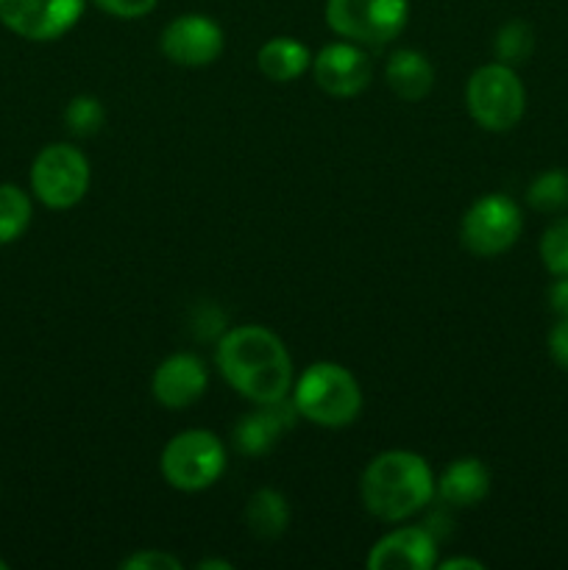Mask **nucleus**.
<instances>
[{
  "label": "nucleus",
  "instance_id": "obj_1",
  "mask_svg": "<svg viewBox=\"0 0 568 570\" xmlns=\"http://www.w3.org/2000/svg\"><path fill=\"white\" fill-rule=\"evenodd\" d=\"M215 362L228 387L254 404H273L293 393L287 345L265 326H234L221 334Z\"/></svg>",
  "mask_w": 568,
  "mask_h": 570
},
{
  "label": "nucleus",
  "instance_id": "obj_2",
  "mask_svg": "<svg viewBox=\"0 0 568 570\" xmlns=\"http://www.w3.org/2000/svg\"><path fill=\"white\" fill-rule=\"evenodd\" d=\"M438 479L415 451L390 449L373 456L360 479L365 510L384 523H399L432 504Z\"/></svg>",
  "mask_w": 568,
  "mask_h": 570
},
{
  "label": "nucleus",
  "instance_id": "obj_3",
  "mask_svg": "<svg viewBox=\"0 0 568 570\" xmlns=\"http://www.w3.org/2000/svg\"><path fill=\"white\" fill-rule=\"evenodd\" d=\"M293 404L301 417L323 429H343L360 417L362 390L349 367L315 362L293 382Z\"/></svg>",
  "mask_w": 568,
  "mask_h": 570
},
{
  "label": "nucleus",
  "instance_id": "obj_4",
  "mask_svg": "<svg viewBox=\"0 0 568 570\" xmlns=\"http://www.w3.org/2000/svg\"><path fill=\"white\" fill-rule=\"evenodd\" d=\"M466 104L468 115L479 128L505 134L521 122L523 111H527V89H523L516 67L490 61L468 78Z\"/></svg>",
  "mask_w": 568,
  "mask_h": 570
},
{
  "label": "nucleus",
  "instance_id": "obj_5",
  "mask_svg": "<svg viewBox=\"0 0 568 570\" xmlns=\"http://www.w3.org/2000/svg\"><path fill=\"white\" fill-rule=\"evenodd\" d=\"M159 471L173 490L182 493L209 490L226 471V445L209 429L178 432L161 449Z\"/></svg>",
  "mask_w": 568,
  "mask_h": 570
},
{
  "label": "nucleus",
  "instance_id": "obj_6",
  "mask_svg": "<svg viewBox=\"0 0 568 570\" xmlns=\"http://www.w3.org/2000/svg\"><path fill=\"white\" fill-rule=\"evenodd\" d=\"M89 159L76 145H45L31 165V193L48 209H72L89 193Z\"/></svg>",
  "mask_w": 568,
  "mask_h": 570
},
{
  "label": "nucleus",
  "instance_id": "obj_7",
  "mask_svg": "<svg viewBox=\"0 0 568 570\" xmlns=\"http://www.w3.org/2000/svg\"><path fill=\"white\" fill-rule=\"evenodd\" d=\"M523 232L521 206L510 195L490 193L473 200L460 223V243L479 259L507 254Z\"/></svg>",
  "mask_w": 568,
  "mask_h": 570
},
{
  "label": "nucleus",
  "instance_id": "obj_8",
  "mask_svg": "<svg viewBox=\"0 0 568 570\" xmlns=\"http://www.w3.org/2000/svg\"><path fill=\"white\" fill-rule=\"evenodd\" d=\"M410 0H326V26L356 45H388L404 31Z\"/></svg>",
  "mask_w": 568,
  "mask_h": 570
},
{
  "label": "nucleus",
  "instance_id": "obj_9",
  "mask_svg": "<svg viewBox=\"0 0 568 570\" xmlns=\"http://www.w3.org/2000/svg\"><path fill=\"white\" fill-rule=\"evenodd\" d=\"M87 0H0V22L28 42L65 37L84 14Z\"/></svg>",
  "mask_w": 568,
  "mask_h": 570
},
{
  "label": "nucleus",
  "instance_id": "obj_10",
  "mask_svg": "<svg viewBox=\"0 0 568 570\" xmlns=\"http://www.w3.org/2000/svg\"><path fill=\"white\" fill-rule=\"evenodd\" d=\"M159 48L178 67H206L223 53V28L206 14H182L161 31Z\"/></svg>",
  "mask_w": 568,
  "mask_h": 570
},
{
  "label": "nucleus",
  "instance_id": "obj_11",
  "mask_svg": "<svg viewBox=\"0 0 568 570\" xmlns=\"http://www.w3.org/2000/svg\"><path fill=\"white\" fill-rule=\"evenodd\" d=\"M312 76L315 83L332 98H354L365 92L373 78V65L365 50L356 42H332L312 56Z\"/></svg>",
  "mask_w": 568,
  "mask_h": 570
},
{
  "label": "nucleus",
  "instance_id": "obj_12",
  "mask_svg": "<svg viewBox=\"0 0 568 570\" xmlns=\"http://www.w3.org/2000/svg\"><path fill=\"white\" fill-rule=\"evenodd\" d=\"M209 387V371L195 354H170L150 376V393L165 410H187L198 404Z\"/></svg>",
  "mask_w": 568,
  "mask_h": 570
},
{
  "label": "nucleus",
  "instance_id": "obj_13",
  "mask_svg": "<svg viewBox=\"0 0 568 570\" xmlns=\"http://www.w3.org/2000/svg\"><path fill=\"white\" fill-rule=\"evenodd\" d=\"M371 570H429L438 566V540L423 527H401L388 532L368 551Z\"/></svg>",
  "mask_w": 568,
  "mask_h": 570
},
{
  "label": "nucleus",
  "instance_id": "obj_14",
  "mask_svg": "<svg viewBox=\"0 0 568 570\" xmlns=\"http://www.w3.org/2000/svg\"><path fill=\"white\" fill-rule=\"evenodd\" d=\"M298 417L301 415L293 404V395L273 401V404H259V410L239 417L237 426H234V449L245 456L271 454L278 440H282V434L290 432Z\"/></svg>",
  "mask_w": 568,
  "mask_h": 570
},
{
  "label": "nucleus",
  "instance_id": "obj_15",
  "mask_svg": "<svg viewBox=\"0 0 568 570\" xmlns=\"http://www.w3.org/2000/svg\"><path fill=\"white\" fill-rule=\"evenodd\" d=\"M490 493V471L477 456H460L438 479V499L454 510H471Z\"/></svg>",
  "mask_w": 568,
  "mask_h": 570
},
{
  "label": "nucleus",
  "instance_id": "obj_16",
  "mask_svg": "<svg viewBox=\"0 0 568 570\" xmlns=\"http://www.w3.org/2000/svg\"><path fill=\"white\" fill-rule=\"evenodd\" d=\"M384 81H388L390 92L395 98L407 100V104H418L427 98L434 87V67L421 50L399 48L390 53L388 65H384Z\"/></svg>",
  "mask_w": 568,
  "mask_h": 570
},
{
  "label": "nucleus",
  "instance_id": "obj_17",
  "mask_svg": "<svg viewBox=\"0 0 568 570\" xmlns=\"http://www.w3.org/2000/svg\"><path fill=\"white\" fill-rule=\"evenodd\" d=\"M256 67L273 83H290L312 67V53L293 37H273L256 53Z\"/></svg>",
  "mask_w": 568,
  "mask_h": 570
},
{
  "label": "nucleus",
  "instance_id": "obj_18",
  "mask_svg": "<svg viewBox=\"0 0 568 570\" xmlns=\"http://www.w3.org/2000/svg\"><path fill=\"white\" fill-rule=\"evenodd\" d=\"M243 518L256 540H278L290 527V504L278 490L262 488L248 499Z\"/></svg>",
  "mask_w": 568,
  "mask_h": 570
},
{
  "label": "nucleus",
  "instance_id": "obj_19",
  "mask_svg": "<svg viewBox=\"0 0 568 570\" xmlns=\"http://www.w3.org/2000/svg\"><path fill=\"white\" fill-rule=\"evenodd\" d=\"M33 206L26 189L17 184H0V245H11L31 226Z\"/></svg>",
  "mask_w": 568,
  "mask_h": 570
},
{
  "label": "nucleus",
  "instance_id": "obj_20",
  "mask_svg": "<svg viewBox=\"0 0 568 570\" xmlns=\"http://www.w3.org/2000/svg\"><path fill=\"white\" fill-rule=\"evenodd\" d=\"M527 204L540 215H560L568 209V170L551 167L527 187Z\"/></svg>",
  "mask_w": 568,
  "mask_h": 570
},
{
  "label": "nucleus",
  "instance_id": "obj_21",
  "mask_svg": "<svg viewBox=\"0 0 568 570\" xmlns=\"http://www.w3.org/2000/svg\"><path fill=\"white\" fill-rule=\"evenodd\" d=\"M493 53L496 61L501 65L518 67L523 61H529V56L535 53V31L529 22L523 20H510L496 31L493 39Z\"/></svg>",
  "mask_w": 568,
  "mask_h": 570
},
{
  "label": "nucleus",
  "instance_id": "obj_22",
  "mask_svg": "<svg viewBox=\"0 0 568 570\" xmlns=\"http://www.w3.org/2000/svg\"><path fill=\"white\" fill-rule=\"evenodd\" d=\"M106 109L95 95H76L65 109V126L72 137H95L104 128Z\"/></svg>",
  "mask_w": 568,
  "mask_h": 570
},
{
  "label": "nucleus",
  "instance_id": "obj_23",
  "mask_svg": "<svg viewBox=\"0 0 568 570\" xmlns=\"http://www.w3.org/2000/svg\"><path fill=\"white\" fill-rule=\"evenodd\" d=\"M540 262L551 276H568V217H557L540 237Z\"/></svg>",
  "mask_w": 568,
  "mask_h": 570
},
{
  "label": "nucleus",
  "instance_id": "obj_24",
  "mask_svg": "<svg viewBox=\"0 0 568 570\" xmlns=\"http://www.w3.org/2000/svg\"><path fill=\"white\" fill-rule=\"evenodd\" d=\"M123 570H182V560H176L173 554H167V551L161 549H154V551H137V554L126 557V560L120 562Z\"/></svg>",
  "mask_w": 568,
  "mask_h": 570
},
{
  "label": "nucleus",
  "instance_id": "obj_25",
  "mask_svg": "<svg viewBox=\"0 0 568 570\" xmlns=\"http://www.w3.org/2000/svg\"><path fill=\"white\" fill-rule=\"evenodd\" d=\"M100 11L117 17V20H143L156 9L159 0H92Z\"/></svg>",
  "mask_w": 568,
  "mask_h": 570
},
{
  "label": "nucleus",
  "instance_id": "obj_26",
  "mask_svg": "<svg viewBox=\"0 0 568 570\" xmlns=\"http://www.w3.org/2000/svg\"><path fill=\"white\" fill-rule=\"evenodd\" d=\"M546 345H549V356L555 360V365L568 373V317H560V321L551 326Z\"/></svg>",
  "mask_w": 568,
  "mask_h": 570
},
{
  "label": "nucleus",
  "instance_id": "obj_27",
  "mask_svg": "<svg viewBox=\"0 0 568 570\" xmlns=\"http://www.w3.org/2000/svg\"><path fill=\"white\" fill-rule=\"evenodd\" d=\"M549 306L557 317H568V276H557L549 289Z\"/></svg>",
  "mask_w": 568,
  "mask_h": 570
},
{
  "label": "nucleus",
  "instance_id": "obj_28",
  "mask_svg": "<svg viewBox=\"0 0 568 570\" xmlns=\"http://www.w3.org/2000/svg\"><path fill=\"white\" fill-rule=\"evenodd\" d=\"M438 566L443 570H484L479 560H471V557H451V560H438Z\"/></svg>",
  "mask_w": 568,
  "mask_h": 570
},
{
  "label": "nucleus",
  "instance_id": "obj_29",
  "mask_svg": "<svg viewBox=\"0 0 568 570\" xmlns=\"http://www.w3.org/2000/svg\"><path fill=\"white\" fill-rule=\"evenodd\" d=\"M198 568L200 570H232L234 566H232V562H226V560H204Z\"/></svg>",
  "mask_w": 568,
  "mask_h": 570
},
{
  "label": "nucleus",
  "instance_id": "obj_30",
  "mask_svg": "<svg viewBox=\"0 0 568 570\" xmlns=\"http://www.w3.org/2000/svg\"><path fill=\"white\" fill-rule=\"evenodd\" d=\"M0 570H9V562H6V560H0Z\"/></svg>",
  "mask_w": 568,
  "mask_h": 570
}]
</instances>
